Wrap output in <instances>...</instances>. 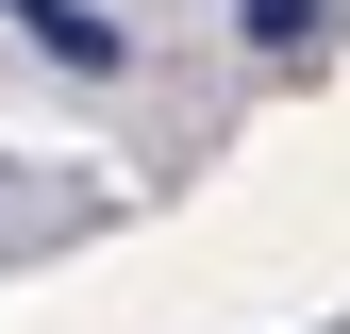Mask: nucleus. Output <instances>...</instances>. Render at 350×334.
Wrapping results in <instances>:
<instances>
[{"instance_id":"1","label":"nucleus","mask_w":350,"mask_h":334,"mask_svg":"<svg viewBox=\"0 0 350 334\" xmlns=\"http://www.w3.org/2000/svg\"><path fill=\"white\" fill-rule=\"evenodd\" d=\"M0 17H17L51 67H117V17H83V0H0Z\"/></svg>"},{"instance_id":"2","label":"nucleus","mask_w":350,"mask_h":334,"mask_svg":"<svg viewBox=\"0 0 350 334\" xmlns=\"http://www.w3.org/2000/svg\"><path fill=\"white\" fill-rule=\"evenodd\" d=\"M234 34H250V51H284V67H300V51L334 34V0H234Z\"/></svg>"}]
</instances>
